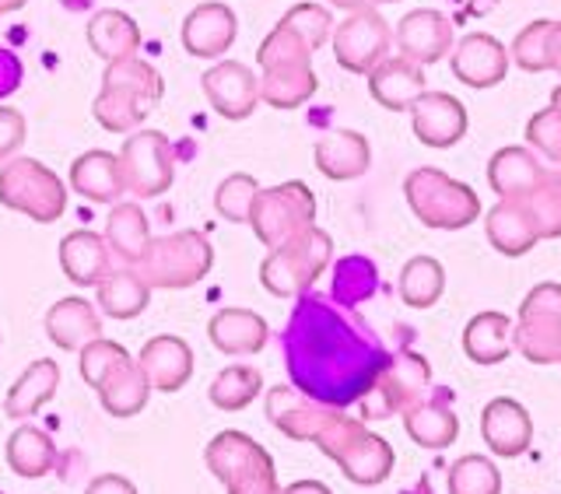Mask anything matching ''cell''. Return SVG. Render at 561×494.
<instances>
[{"label":"cell","mask_w":561,"mask_h":494,"mask_svg":"<svg viewBox=\"0 0 561 494\" xmlns=\"http://www.w3.org/2000/svg\"><path fill=\"white\" fill-rule=\"evenodd\" d=\"M386 365V347L358 320L320 295L298 298L285 330V368L298 393L344 411L373 390Z\"/></svg>","instance_id":"6da1fadb"},{"label":"cell","mask_w":561,"mask_h":494,"mask_svg":"<svg viewBox=\"0 0 561 494\" xmlns=\"http://www.w3.org/2000/svg\"><path fill=\"white\" fill-rule=\"evenodd\" d=\"M312 446L323 456H330L351 484H362V487L382 484L393 473V463H397L393 446L386 443L382 435L368 432V425L362 417H347L341 407L330 411L323 428L316 432Z\"/></svg>","instance_id":"7a4b0ae2"},{"label":"cell","mask_w":561,"mask_h":494,"mask_svg":"<svg viewBox=\"0 0 561 494\" xmlns=\"http://www.w3.org/2000/svg\"><path fill=\"white\" fill-rule=\"evenodd\" d=\"M162 74L148 60L127 57L105 67L102 92L92 102V116L110 134H130L148 119V113L162 102Z\"/></svg>","instance_id":"3957f363"},{"label":"cell","mask_w":561,"mask_h":494,"mask_svg":"<svg viewBox=\"0 0 561 494\" xmlns=\"http://www.w3.org/2000/svg\"><path fill=\"white\" fill-rule=\"evenodd\" d=\"M260 102H267L271 110H298V105H306L320 81H316V70H312V49L306 39H298V35L288 28V25H274V32L267 39L260 43Z\"/></svg>","instance_id":"277c9868"},{"label":"cell","mask_w":561,"mask_h":494,"mask_svg":"<svg viewBox=\"0 0 561 494\" xmlns=\"http://www.w3.org/2000/svg\"><path fill=\"white\" fill-rule=\"evenodd\" d=\"M403 193L414 210V218L428 228L456 232L481 218V197L467 183L453 180L443 169L421 165L403 180Z\"/></svg>","instance_id":"5b68a950"},{"label":"cell","mask_w":561,"mask_h":494,"mask_svg":"<svg viewBox=\"0 0 561 494\" xmlns=\"http://www.w3.org/2000/svg\"><path fill=\"white\" fill-rule=\"evenodd\" d=\"M137 274L148 288H193L197 280H204L215 267V250L204 232L197 228H183L162 239L148 242V253L140 256Z\"/></svg>","instance_id":"8992f818"},{"label":"cell","mask_w":561,"mask_h":494,"mask_svg":"<svg viewBox=\"0 0 561 494\" xmlns=\"http://www.w3.org/2000/svg\"><path fill=\"white\" fill-rule=\"evenodd\" d=\"M330 256H333V239L323 228L312 225L309 232L295 235L291 242L267 253V260L260 263V285L274 298L306 295L323 277Z\"/></svg>","instance_id":"52a82bcc"},{"label":"cell","mask_w":561,"mask_h":494,"mask_svg":"<svg viewBox=\"0 0 561 494\" xmlns=\"http://www.w3.org/2000/svg\"><path fill=\"white\" fill-rule=\"evenodd\" d=\"M204 463L228 494H280L271 452L242 432H221L210 438Z\"/></svg>","instance_id":"ba28073f"},{"label":"cell","mask_w":561,"mask_h":494,"mask_svg":"<svg viewBox=\"0 0 561 494\" xmlns=\"http://www.w3.org/2000/svg\"><path fill=\"white\" fill-rule=\"evenodd\" d=\"M0 204L39 225H53L67 210V186L57 172L35 158H11L0 169Z\"/></svg>","instance_id":"9c48e42d"},{"label":"cell","mask_w":561,"mask_h":494,"mask_svg":"<svg viewBox=\"0 0 561 494\" xmlns=\"http://www.w3.org/2000/svg\"><path fill=\"white\" fill-rule=\"evenodd\" d=\"M312 221H316V197H312V189L298 180L260 189L253 200V215H250L253 232L267 250H277V245L291 242L295 235L309 232Z\"/></svg>","instance_id":"30bf717a"},{"label":"cell","mask_w":561,"mask_h":494,"mask_svg":"<svg viewBox=\"0 0 561 494\" xmlns=\"http://www.w3.org/2000/svg\"><path fill=\"white\" fill-rule=\"evenodd\" d=\"M513 347L534 365L561 361V285L543 280L523 298L513 330Z\"/></svg>","instance_id":"8fae6325"},{"label":"cell","mask_w":561,"mask_h":494,"mask_svg":"<svg viewBox=\"0 0 561 494\" xmlns=\"http://www.w3.org/2000/svg\"><path fill=\"white\" fill-rule=\"evenodd\" d=\"M432 386V365L414 355V351H400L397 358H390L386 372L376 379V386L358 400L362 421H386L393 414L411 411L417 400L428 397Z\"/></svg>","instance_id":"7c38bea8"},{"label":"cell","mask_w":561,"mask_h":494,"mask_svg":"<svg viewBox=\"0 0 561 494\" xmlns=\"http://www.w3.org/2000/svg\"><path fill=\"white\" fill-rule=\"evenodd\" d=\"M123 186L134 197H162L175 180V154L162 130H134L119 148Z\"/></svg>","instance_id":"4fadbf2b"},{"label":"cell","mask_w":561,"mask_h":494,"mask_svg":"<svg viewBox=\"0 0 561 494\" xmlns=\"http://www.w3.org/2000/svg\"><path fill=\"white\" fill-rule=\"evenodd\" d=\"M393 32L376 8L351 11L341 25H333V57L351 74H373L390 57Z\"/></svg>","instance_id":"5bb4252c"},{"label":"cell","mask_w":561,"mask_h":494,"mask_svg":"<svg viewBox=\"0 0 561 494\" xmlns=\"http://www.w3.org/2000/svg\"><path fill=\"white\" fill-rule=\"evenodd\" d=\"M201 88L210 110L225 119H245L260 105V78L239 60H221L210 70H204Z\"/></svg>","instance_id":"9a60e30c"},{"label":"cell","mask_w":561,"mask_h":494,"mask_svg":"<svg viewBox=\"0 0 561 494\" xmlns=\"http://www.w3.org/2000/svg\"><path fill=\"white\" fill-rule=\"evenodd\" d=\"M411 127L425 148H453L470 127L467 105L449 92H425L411 105Z\"/></svg>","instance_id":"2e32d148"},{"label":"cell","mask_w":561,"mask_h":494,"mask_svg":"<svg viewBox=\"0 0 561 494\" xmlns=\"http://www.w3.org/2000/svg\"><path fill=\"white\" fill-rule=\"evenodd\" d=\"M236 32H239V22H236V11L228 4H218V0H207V4L193 8L183 22V49L190 57H201V60H218L225 57L228 49L236 43Z\"/></svg>","instance_id":"e0dca14e"},{"label":"cell","mask_w":561,"mask_h":494,"mask_svg":"<svg viewBox=\"0 0 561 494\" xmlns=\"http://www.w3.org/2000/svg\"><path fill=\"white\" fill-rule=\"evenodd\" d=\"M397 46H400V57H408L417 67L438 64L453 53L449 18L432 8H417L411 14H403L397 25Z\"/></svg>","instance_id":"ac0fdd59"},{"label":"cell","mask_w":561,"mask_h":494,"mask_svg":"<svg viewBox=\"0 0 561 494\" xmlns=\"http://www.w3.org/2000/svg\"><path fill=\"white\" fill-rule=\"evenodd\" d=\"M449 64L467 88H495L508 74V49L488 32H467L449 53Z\"/></svg>","instance_id":"d6986e66"},{"label":"cell","mask_w":561,"mask_h":494,"mask_svg":"<svg viewBox=\"0 0 561 494\" xmlns=\"http://www.w3.org/2000/svg\"><path fill=\"white\" fill-rule=\"evenodd\" d=\"M481 435L495 456L516 460V456H523L534 443V417L519 400L499 397V400H491L481 414Z\"/></svg>","instance_id":"ffe728a7"},{"label":"cell","mask_w":561,"mask_h":494,"mask_svg":"<svg viewBox=\"0 0 561 494\" xmlns=\"http://www.w3.org/2000/svg\"><path fill=\"white\" fill-rule=\"evenodd\" d=\"M140 372L151 382V390L158 393H175L193 379V351L183 337H172V333H162V337H151L145 347H140Z\"/></svg>","instance_id":"44dd1931"},{"label":"cell","mask_w":561,"mask_h":494,"mask_svg":"<svg viewBox=\"0 0 561 494\" xmlns=\"http://www.w3.org/2000/svg\"><path fill=\"white\" fill-rule=\"evenodd\" d=\"M60 267L64 277L78 288H99L105 277L113 274V253L110 242L99 232H88V228H78V232L64 235L60 242Z\"/></svg>","instance_id":"7402d4cb"},{"label":"cell","mask_w":561,"mask_h":494,"mask_svg":"<svg viewBox=\"0 0 561 494\" xmlns=\"http://www.w3.org/2000/svg\"><path fill=\"white\" fill-rule=\"evenodd\" d=\"M207 337L221 351V355L250 358V355H260V351L267 347L271 326L253 309H221V312L210 315Z\"/></svg>","instance_id":"603a6c76"},{"label":"cell","mask_w":561,"mask_h":494,"mask_svg":"<svg viewBox=\"0 0 561 494\" xmlns=\"http://www.w3.org/2000/svg\"><path fill=\"white\" fill-rule=\"evenodd\" d=\"M428 92V78L417 64L408 57H386L373 74H368V95H373L382 110L403 113Z\"/></svg>","instance_id":"cb8c5ba5"},{"label":"cell","mask_w":561,"mask_h":494,"mask_svg":"<svg viewBox=\"0 0 561 494\" xmlns=\"http://www.w3.org/2000/svg\"><path fill=\"white\" fill-rule=\"evenodd\" d=\"M333 407L316 403L306 393L291 390V386H274L267 390V417L277 432H285L295 443H312L316 432L323 428V421L330 417Z\"/></svg>","instance_id":"d4e9b609"},{"label":"cell","mask_w":561,"mask_h":494,"mask_svg":"<svg viewBox=\"0 0 561 494\" xmlns=\"http://www.w3.org/2000/svg\"><path fill=\"white\" fill-rule=\"evenodd\" d=\"M453 397L443 390L435 397L417 400L411 411H403V432L421 449H449L460 438V417L453 414Z\"/></svg>","instance_id":"484cf974"},{"label":"cell","mask_w":561,"mask_h":494,"mask_svg":"<svg viewBox=\"0 0 561 494\" xmlns=\"http://www.w3.org/2000/svg\"><path fill=\"white\" fill-rule=\"evenodd\" d=\"M312 154H316V169L333 183L358 180L373 165V148H368V140L358 130H333L320 137Z\"/></svg>","instance_id":"4316f807"},{"label":"cell","mask_w":561,"mask_h":494,"mask_svg":"<svg viewBox=\"0 0 561 494\" xmlns=\"http://www.w3.org/2000/svg\"><path fill=\"white\" fill-rule=\"evenodd\" d=\"M46 333L60 351H78L102 337V320L88 298H60L46 312Z\"/></svg>","instance_id":"83f0119b"},{"label":"cell","mask_w":561,"mask_h":494,"mask_svg":"<svg viewBox=\"0 0 561 494\" xmlns=\"http://www.w3.org/2000/svg\"><path fill=\"white\" fill-rule=\"evenodd\" d=\"M70 189L92 204H116L119 193H127L119 172V154L84 151L81 158H75V165H70Z\"/></svg>","instance_id":"f1b7e54d"},{"label":"cell","mask_w":561,"mask_h":494,"mask_svg":"<svg viewBox=\"0 0 561 494\" xmlns=\"http://www.w3.org/2000/svg\"><path fill=\"white\" fill-rule=\"evenodd\" d=\"M484 232H488V242L495 245L502 256H526L540 242V232L530 218V210L523 207V200H499L488 210Z\"/></svg>","instance_id":"f546056e"},{"label":"cell","mask_w":561,"mask_h":494,"mask_svg":"<svg viewBox=\"0 0 561 494\" xmlns=\"http://www.w3.org/2000/svg\"><path fill=\"white\" fill-rule=\"evenodd\" d=\"M148 397H151V382L145 379L140 365L130 355L123 361H116L99 382V400H102L105 414H113V417L140 414L148 407Z\"/></svg>","instance_id":"4dcf8cb0"},{"label":"cell","mask_w":561,"mask_h":494,"mask_svg":"<svg viewBox=\"0 0 561 494\" xmlns=\"http://www.w3.org/2000/svg\"><path fill=\"white\" fill-rule=\"evenodd\" d=\"M88 46H92V53L105 64L127 60V57H137V49H140V28L130 14L105 8V11H95L92 22H88Z\"/></svg>","instance_id":"1f68e13d"},{"label":"cell","mask_w":561,"mask_h":494,"mask_svg":"<svg viewBox=\"0 0 561 494\" xmlns=\"http://www.w3.org/2000/svg\"><path fill=\"white\" fill-rule=\"evenodd\" d=\"M543 169H548V165H540L534 151L513 145V148H502V151L491 154L488 183H491V189L499 193V200L526 197V193H530L540 183Z\"/></svg>","instance_id":"d6a6232c"},{"label":"cell","mask_w":561,"mask_h":494,"mask_svg":"<svg viewBox=\"0 0 561 494\" xmlns=\"http://www.w3.org/2000/svg\"><path fill=\"white\" fill-rule=\"evenodd\" d=\"M57 390H60V365L49 361V358L32 361L25 372H22V379H18L11 390H8L4 414L25 421L32 414H39L46 403L57 397Z\"/></svg>","instance_id":"836d02e7"},{"label":"cell","mask_w":561,"mask_h":494,"mask_svg":"<svg viewBox=\"0 0 561 494\" xmlns=\"http://www.w3.org/2000/svg\"><path fill=\"white\" fill-rule=\"evenodd\" d=\"M463 351L478 365H499L513 351V320L505 312H478L463 330Z\"/></svg>","instance_id":"e575fe53"},{"label":"cell","mask_w":561,"mask_h":494,"mask_svg":"<svg viewBox=\"0 0 561 494\" xmlns=\"http://www.w3.org/2000/svg\"><path fill=\"white\" fill-rule=\"evenodd\" d=\"M105 242H110V253L123 263H137L148 253L151 242V228L148 215L137 204H116L105 218Z\"/></svg>","instance_id":"d590c367"},{"label":"cell","mask_w":561,"mask_h":494,"mask_svg":"<svg viewBox=\"0 0 561 494\" xmlns=\"http://www.w3.org/2000/svg\"><path fill=\"white\" fill-rule=\"evenodd\" d=\"M4 456L18 478H28V481L46 478V473L57 467V446H53V438L32 425H22L8 438Z\"/></svg>","instance_id":"8d00e7d4"},{"label":"cell","mask_w":561,"mask_h":494,"mask_svg":"<svg viewBox=\"0 0 561 494\" xmlns=\"http://www.w3.org/2000/svg\"><path fill=\"white\" fill-rule=\"evenodd\" d=\"M148 302H151V288L140 280L137 271H113L99 285V298H95V306L105 315H113V320H137L148 309Z\"/></svg>","instance_id":"74e56055"},{"label":"cell","mask_w":561,"mask_h":494,"mask_svg":"<svg viewBox=\"0 0 561 494\" xmlns=\"http://www.w3.org/2000/svg\"><path fill=\"white\" fill-rule=\"evenodd\" d=\"M446 291V271L432 256H411L400 271V298L411 309H432Z\"/></svg>","instance_id":"f35d334b"},{"label":"cell","mask_w":561,"mask_h":494,"mask_svg":"<svg viewBox=\"0 0 561 494\" xmlns=\"http://www.w3.org/2000/svg\"><path fill=\"white\" fill-rule=\"evenodd\" d=\"M513 200H523V207L530 210L540 239H561V162L543 169L540 183L526 197Z\"/></svg>","instance_id":"ab89813d"},{"label":"cell","mask_w":561,"mask_h":494,"mask_svg":"<svg viewBox=\"0 0 561 494\" xmlns=\"http://www.w3.org/2000/svg\"><path fill=\"white\" fill-rule=\"evenodd\" d=\"M263 390V376L256 372V368L250 365H228L221 368V372L215 376V382H210V403H215L218 411H242V407H250V403L260 397Z\"/></svg>","instance_id":"60d3db41"},{"label":"cell","mask_w":561,"mask_h":494,"mask_svg":"<svg viewBox=\"0 0 561 494\" xmlns=\"http://www.w3.org/2000/svg\"><path fill=\"white\" fill-rule=\"evenodd\" d=\"M379 291V274L376 263L365 256H344L333 271V302L351 309L362 306L365 298H373Z\"/></svg>","instance_id":"b9f144b4"},{"label":"cell","mask_w":561,"mask_h":494,"mask_svg":"<svg viewBox=\"0 0 561 494\" xmlns=\"http://www.w3.org/2000/svg\"><path fill=\"white\" fill-rule=\"evenodd\" d=\"M449 494H502V470L488 456H463L449 467Z\"/></svg>","instance_id":"7bdbcfd3"},{"label":"cell","mask_w":561,"mask_h":494,"mask_svg":"<svg viewBox=\"0 0 561 494\" xmlns=\"http://www.w3.org/2000/svg\"><path fill=\"white\" fill-rule=\"evenodd\" d=\"M256 193H260V183L253 180V175H245V172L228 175V180H225V183L218 186V193H215L218 215H221L225 221H232V225L250 221Z\"/></svg>","instance_id":"ee69618b"},{"label":"cell","mask_w":561,"mask_h":494,"mask_svg":"<svg viewBox=\"0 0 561 494\" xmlns=\"http://www.w3.org/2000/svg\"><path fill=\"white\" fill-rule=\"evenodd\" d=\"M551 25L548 18H540V22L526 25L516 39H513V49H508V57L516 60L519 70L526 74H540V70H548V39H551Z\"/></svg>","instance_id":"f6af8a7d"},{"label":"cell","mask_w":561,"mask_h":494,"mask_svg":"<svg viewBox=\"0 0 561 494\" xmlns=\"http://www.w3.org/2000/svg\"><path fill=\"white\" fill-rule=\"evenodd\" d=\"M280 25H288L298 39H306L312 53L327 46V39H333V18L320 4H295L285 18H280Z\"/></svg>","instance_id":"bcb514c9"},{"label":"cell","mask_w":561,"mask_h":494,"mask_svg":"<svg viewBox=\"0 0 561 494\" xmlns=\"http://www.w3.org/2000/svg\"><path fill=\"white\" fill-rule=\"evenodd\" d=\"M526 145L537 148L551 165L561 162V110L548 105V110L530 116V123H526Z\"/></svg>","instance_id":"7dc6e473"},{"label":"cell","mask_w":561,"mask_h":494,"mask_svg":"<svg viewBox=\"0 0 561 494\" xmlns=\"http://www.w3.org/2000/svg\"><path fill=\"white\" fill-rule=\"evenodd\" d=\"M127 355H130V351L123 347V344H116V341H105V337L92 341L88 347H81V361H78L81 379H84L88 386H92V390H99L102 376L110 372V368H113L116 361L127 358Z\"/></svg>","instance_id":"c3c4849f"},{"label":"cell","mask_w":561,"mask_h":494,"mask_svg":"<svg viewBox=\"0 0 561 494\" xmlns=\"http://www.w3.org/2000/svg\"><path fill=\"white\" fill-rule=\"evenodd\" d=\"M25 116L18 110H8V105H0V162H8V158L25 145Z\"/></svg>","instance_id":"681fc988"},{"label":"cell","mask_w":561,"mask_h":494,"mask_svg":"<svg viewBox=\"0 0 561 494\" xmlns=\"http://www.w3.org/2000/svg\"><path fill=\"white\" fill-rule=\"evenodd\" d=\"M22 81H25V67L18 60V53L0 49V99L14 95L18 88H22Z\"/></svg>","instance_id":"f907efd6"},{"label":"cell","mask_w":561,"mask_h":494,"mask_svg":"<svg viewBox=\"0 0 561 494\" xmlns=\"http://www.w3.org/2000/svg\"><path fill=\"white\" fill-rule=\"evenodd\" d=\"M84 494H137V487L127 478H119V473H102V478L84 487Z\"/></svg>","instance_id":"816d5d0a"},{"label":"cell","mask_w":561,"mask_h":494,"mask_svg":"<svg viewBox=\"0 0 561 494\" xmlns=\"http://www.w3.org/2000/svg\"><path fill=\"white\" fill-rule=\"evenodd\" d=\"M548 70L561 74V22L551 25V39H548Z\"/></svg>","instance_id":"f5cc1de1"},{"label":"cell","mask_w":561,"mask_h":494,"mask_svg":"<svg viewBox=\"0 0 561 494\" xmlns=\"http://www.w3.org/2000/svg\"><path fill=\"white\" fill-rule=\"evenodd\" d=\"M280 494H333L327 484H320V481H295V484H288Z\"/></svg>","instance_id":"db71d44e"},{"label":"cell","mask_w":561,"mask_h":494,"mask_svg":"<svg viewBox=\"0 0 561 494\" xmlns=\"http://www.w3.org/2000/svg\"><path fill=\"white\" fill-rule=\"evenodd\" d=\"M330 4L333 8H341V11H362V8H373V4H368V0H330Z\"/></svg>","instance_id":"11a10c76"},{"label":"cell","mask_w":561,"mask_h":494,"mask_svg":"<svg viewBox=\"0 0 561 494\" xmlns=\"http://www.w3.org/2000/svg\"><path fill=\"white\" fill-rule=\"evenodd\" d=\"M28 0H0V14H11V11H22Z\"/></svg>","instance_id":"9f6ffc18"},{"label":"cell","mask_w":561,"mask_h":494,"mask_svg":"<svg viewBox=\"0 0 561 494\" xmlns=\"http://www.w3.org/2000/svg\"><path fill=\"white\" fill-rule=\"evenodd\" d=\"M551 105H554V110H561V84L551 92Z\"/></svg>","instance_id":"6f0895ef"},{"label":"cell","mask_w":561,"mask_h":494,"mask_svg":"<svg viewBox=\"0 0 561 494\" xmlns=\"http://www.w3.org/2000/svg\"><path fill=\"white\" fill-rule=\"evenodd\" d=\"M368 4H400V0H368Z\"/></svg>","instance_id":"680465c9"},{"label":"cell","mask_w":561,"mask_h":494,"mask_svg":"<svg viewBox=\"0 0 561 494\" xmlns=\"http://www.w3.org/2000/svg\"><path fill=\"white\" fill-rule=\"evenodd\" d=\"M0 344H4V337H0Z\"/></svg>","instance_id":"91938a15"},{"label":"cell","mask_w":561,"mask_h":494,"mask_svg":"<svg viewBox=\"0 0 561 494\" xmlns=\"http://www.w3.org/2000/svg\"><path fill=\"white\" fill-rule=\"evenodd\" d=\"M558 365H561V361H558Z\"/></svg>","instance_id":"94428289"}]
</instances>
